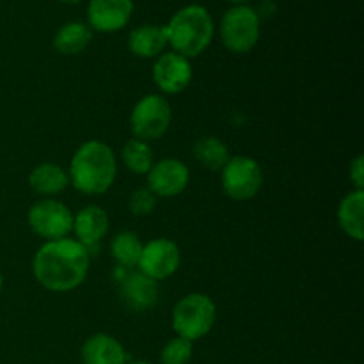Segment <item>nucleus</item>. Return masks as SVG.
I'll return each instance as SVG.
<instances>
[{
  "label": "nucleus",
  "instance_id": "obj_17",
  "mask_svg": "<svg viewBox=\"0 0 364 364\" xmlns=\"http://www.w3.org/2000/svg\"><path fill=\"white\" fill-rule=\"evenodd\" d=\"M338 224L347 237L361 242L364 238V191H350L338 206Z\"/></svg>",
  "mask_w": 364,
  "mask_h": 364
},
{
  "label": "nucleus",
  "instance_id": "obj_21",
  "mask_svg": "<svg viewBox=\"0 0 364 364\" xmlns=\"http://www.w3.org/2000/svg\"><path fill=\"white\" fill-rule=\"evenodd\" d=\"M121 159H123L124 167L132 174H139V176L148 174L155 164V155H153V148L149 146V142L135 137L124 142L123 149H121Z\"/></svg>",
  "mask_w": 364,
  "mask_h": 364
},
{
  "label": "nucleus",
  "instance_id": "obj_14",
  "mask_svg": "<svg viewBox=\"0 0 364 364\" xmlns=\"http://www.w3.org/2000/svg\"><path fill=\"white\" fill-rule=\"evenodd\" d=\"M75 240L84 247L91 249L98 245L109 233V215L98 205H87L78 213H73Z\"/></svg>",
  "mask_w": 364,
  "mask_h": 364
},
{
  "label": "nucleus",
  "instance_id": "obj_9",
  "mask_svg": "<svg viewBox=\"0 0 364 364\" xmlns=\"http://www.w3.org/2000/svg\"><path fill=\"white\" fill-rule=\"evenodd\" d=\"M180 265V247L171 238H153L148 244L142 245L141 258L137 263L139 272H142L156 283L174 276Z\"/></svg>",
  "mask_w": 364,
  "mask_h": 364
},
{
  "label": "nucleus",
  "instance_id": "obj_20",
  "mask_svg": "<svg viewBox=\"0 0 364 364\" xmlns=\"http://www.w3.org/2000/svg\"><path fill=\"white\" fill-rule=\"evenodd\" d=\"M192 151H194L196 160L210 171H223L228 160L231 159L230 148L226 146V142L220 141L219 137H212V135L199 139Z\"/></svg>",
  "mask_w": 364,
  "mask_h": 364
},
{
  "label": "nucleus",
  "instance_id": "obj_22",
  "mask_svg": "<svg viewBox=\"0 0 364 364\" xmlns=\"http://www.w3.org/2000/svg\"><path fill=\"white\" fill-rule=\"evenodd\" d=\"M142 242L132 231H121L110 242V255L116 259V263L124 269H132L137 267L139 258L142 252Z\"/></svg>",
  "mask_w": 364,
  "mask_h": 364
},
{
  "label": "nucleus",
  "instance_id": "obj_26",
  "mask_svg": "<svg viewBox=\"0 0 364 364\" xmlns=\"http://www.w3.org/2000/svg\"><path fill=\"white\" fill-rule=\"evenodd\" d=\"M226 2L233 4V6H247L249 0H226Z\"/></svg>",
  "mask_w": 364,
  "mask_h": 364
},
{
  "label": "nucleus",
  "instance_id": "obj_12",
  "mask_svg": "<svg viewBox=\"0 0 364 364\" xmlns=\"http://www.w3.org/2000/svg\"><path fill=\"white\" fill-rule=\"evenodd\" d=\"M134 13V0H89V28L112 34L127 27Z\"/></svg>",
  "mask_w": 364,
  "mask_h": 364
},
{
  "label": "nucleus",
  "instance_id": "obj_6",
  "mask_svg": "<svg viewBox=\"0 0 364 364\" xmlns=\"http://www.w3.org/2000/svg\"><path fill=\"white\" fill-rule=\"evenodd\" d=\"M173 121V109L164 95H146L134 105L130 130L135 139L149 142L164 137Z\"/></svg>",
  "mask_w": 364,
  "mask_h": 364
},
{
  "label": "nucleus",
  "instance_id": "obj_15",
  "mask_svg": "<svg viewBox=\"0 0 364 364\" xmlns=\"http://www.w3.org/2000/svg\"><path fill=\"white\" fill-rule=\"evenodd\" d=\"M82 364H127L128 354L114 336L98 333L89 336L80 348Z\"/></svg>",
  "mask_w": 364,
  "mask_h": 364
},
{
  "label": "nucleus",
  "instance_id": "obj_8",
  "mask_svg": "<svg viewBox=\"0 0 364 364\" xmlns=\"http://www.w3.org/2000/svg\"><path fill=\"white\" fill-rule=\"evenodd\" d=\"M27 223L31 230L46 242L60 240L73 231V212L63 201L45 198L28 208Z\"/></svg>",
  "mask_w": 364,
  "mask_h": 364
},
{
  "label": "nucleus",
  "instance_id": "obj_2",
  "mask_svg": "<svg viewBox=\"0 0 364 364\" xmlns=\"http://www.w3.org/2000/svg\"><path fill=\"white\" fill-rule=\"evenodd\" d=\"M70 185L87 196L105 194L117 176V159L114 149L103 141L84 142L71 156Z\"/></svg>",
  "mask_w": 364,
  "mask_h": 364
},
{
  "label": "nucleus",
  "instance_id": "obj_1",
  "mask_svg": "<svg viewBox=\"0 0 364 364\" xmlns=\"http://www.w3.org/2000/svg\"><path fill=\"white\" fill-rule=\"evenodd\" d=\"M91 265L89 249L75 238L43 244L32 258V274L43 288L55 294L77 290L84 284Z\"/></svg>",
  "mask_w": 364,
  "mask_h": 364
},
{
  "label": "nucleus",
  "instance_id": "obj_23",
  "mask_svg": "<svg viewBox=\"0 0 364 364\" xmlns=\"http://www.w3.org/2000/svg\"><path fill=\"white\" fill-rule=\"evenodd\" d=\"M194 355V343L185 338L174 336L167 341L160 350V363L162 364H188Z\"/></svg>",
  "mask_w": 364,
  "mask_h": 364
},
{
  "label": "nucleus",
  "instance_id": "obj_10",
  "mask_svg": "<svg viewBox=\"0 0 364 364\" xmlns=\"http://www.w3.org/2000/svg\"><path fill=\"white\" fill-rule=\"evenodd\" d=\"M191 59L176 52H164L153 64V82L164 95H180L192 82Z\"/></svg>",
  "mask_w": 364,
  "mask_h": 364
},
{
  "label": "nucleus",
  "instance_id": "obj_24",
  "mask_svg": "<svg viewBox=\"0 0 364 364\" xmlns=\"http://www.w3.org/2000/svg\"><path fill=\"white\" fill-rule=\"evenodd\" d=\"M156 201H159V198L148 187H141L135 188L130 194V198H128V208H130V212L134 215L144 217L149 215L155 210Z\"/></svg>",
  "mask_w": 364,
  "mask_h": 364
},
{
  "label": "nucleus",
  "instance_id": "obj_16",
  "mask_svg": "<svg viewBox=\"0 0 364 364\" xmlns=\"http://www.w3.org/2000/svg\"><path fill=\"white\" fill-rule=\"evenodd\" d=\"M167 38L162 25H141L128 36V48L141 59H156L166 52Z\"/></svg>",
  "mask_w": 364,
  "mask_h": 364
},
{
  "label": "nucleus",
  "instance_id": "obj_19",
  "mask_svg": "<svg viewBox=\"0 0 364 364\" xmlns=\"http://www.w3.org/2000/svg\"><path fill=\"white\" fill-rule=\"evenodd\" d=\"M92 39V31L82 21L64 23L53 36V48L63 55H77L84 52Z\"/></svg>",
  "mask_w": 364,
  "mask_h": 364
},
{
  "label": "nucleus",
  "instance_id": "obj_7",
  "mask_svg": "<svg viewBox=\"0 0 364 364\" xmlns=\"http://www.w3.org/2000/svg\"><path fill=\"white\" fill-rule=\"evenodd\" d=\"M223 191L233 201H249L263 187V169L258 160L245 155L231 156L223 167Z\"/></svg>",
  "mask_w": 364,
  "mask_h": 364
},
{
  "label": "nucleus",
  "instance_id": "obj_11",
  "mask_svg": "<svg viewBox=\"0 0 364 364\" xmlns=\"http://www.w3.org/2000/svg\"><path fill=\"white\" fill-rule=\"evenodd\" d=\"M148 188L156 198H176L187 188L191 171L187 164L178 159H162L149 169Z\"/></svg>",
  "mask_w": 364,
  "mask_h": 364
},
{
  "label": "nucleus",
  "instance_id": "obj_13",
  "mask_svg": "<svg viewBox=\"0 0 364 364\" xmlns=\"http://www.w3.org/2000/svg\"><path fill=\"white\" fill-rule=\"evenodd\" d=\"M119 297L132 313H146L159 302V283L142 272H134L121 281Z\"/></svg>",
  "mask_w": 364,
  "mask_h": 364
},
{
  "label": "nucleus",
  "instance_id": "obj_5",
  "mask_svg": "<svg viewBox=\"0 0 364 364\" xmlns=\"http://www.w3.org/2000/svg\"><path fill=\"white\" fill-rule=\"evenodd\" d=\"M259 14L251 6H231L223 14L219 36L223 45L233 53H247L258 45Z\"/></svg>",
  "mask_w": 364,
  "mask_h": 364
},
{
  "label": "nucleus",
  "instance_id": "obj_27",
  "mask_svg": "<svg viewBox=\"0 0 364 364\" xmlns=\"http://www.w3.org/2000/svg\"><path fill=\"white\" fill-rule=\"evenodd\" d=\"M127 364H153V363L144 361V359H141V361H132V363H127Z\"/></svg>",
  "mask_w": 364,
  "mask_h": 364
},
{
  "label": "nucleus",
  "instance_id": "obj_29",
  "mask_svg": "<svg viewBox=\"0 0 364 364\" xmlns=\"http://www.w3.org/2000/svg\"><path fill=\"white\" fill-rule=\"evenodd\" d=\"M2 287H4V277L2 274H0V291H2Z\"/></svg>",
  "mask_w": 364,
  "mask_h": 364
},
{
  "label": "nucleus",
  "instance_id": "obj_25",
  "mask_svg": "<svg viewBox=\"0 0 364 364\" xmlns=\"http://www.w3.org/2000/svg\"><path fill=\"white\" fill-rule=\"evenodd\" d=\"M348 176L350 181L354 183V191H363L364 188V160L361 155L355 156L348 167Z\"/></svg>",
  "mask_w": 364,
  "mask_h": 364
},
{
  "label": "nucleus",
  "instance_id": "obj_28",
  "mask_svg": "<svg viewBox=\"0 0 364 364\" xmlns=\"http://www.w3.org/2000/svg\"><path fill=\"white\" fill-rule=\"evenodd\" d=\"M60 2H64V4H78V2H82V0H60Z\"/></svg>",
  "mask_w": 364,
  "mask_h": 364
},
{
  "label": "nucleus",
  "instance_id": "obj_3",
  "mask_svg": "<svg viewBox=\"0 0 364 364\" xmlns=\"http://www.w3.org/2000/svg\"><path fill=\"white\" fill-rule=\"evenodd\" d=\"M166 28L167 45H171L173 52L192 59L205 52L212 43L215 34L212 14L208 9L199 4H191L171 16Z\"/></svg>",
  "mask_w": 364,
  "mask_h": 364
},
{
  "label": "nucleus",
  "instance_id": "obj_18",
  "mask_svg": "<svg viewBox=\"0 0 364 364\" xmlns=\"http://www.w3.org/2000/svg\"><path fill=\"white\" fill-rule=\"evenodd\" d=\"M28 185H31V188L36 194L52 198V196H57L63 191H66V187L70 185V176H68V171L60 167L59 164L45 162L39 164V166H36L31 171Z\"/></svg>",
  "mask_w": 364,
  "mask_h": 364
},
{
  "label": "nucleus",
  "instance_id": "obj_4",
  "mask_svg": "<svg viewBox=\"0 0 364 364\" xmlns=\"http://www.w3.org/2000/svg\"><path fill=\"white\" fill-rule=\"evenodd\" d=\"M217 320V306L206 294H188L176 302L173 309V329L176 336L198 341L213 329Z\"/></svg>",
  "mask_w": 364,
  "mask_h": 364
}]
</instances>
